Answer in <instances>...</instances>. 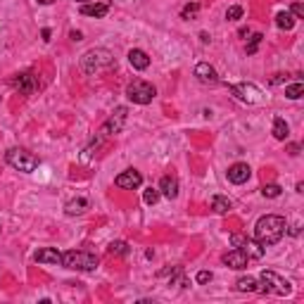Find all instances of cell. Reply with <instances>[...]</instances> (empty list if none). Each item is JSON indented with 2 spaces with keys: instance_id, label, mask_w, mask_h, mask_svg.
Listing matches in <instances>:
<instances>
[{
  "instance_id": "cell-1",
  "label": "cell",
  "mask_w": 304,
  "mask_h": 304,
  "mask_svg": "<svg viewBox=\"0 0 304 304\" xmlns=\"http://www.w3.org/2000/svg\"><path fill=\"white\" fill-rule=\"evenodd\" d=\"M285 219L278 214H266L262 216L259 221H257V226H254V240L257 243H262L264 247L268 245H276V243H281V238L285 235Z\"/></svg>"
},
{
  "instance_id": "cell-2",
  "label": "cell",
  "mask_w": 304,
  "mask_h": 304,
  "mask_svg": "<svg viewBox=\"0 0 304 304\" xmlns=\"http://www.w3.org/2000/svg\"><path fill=\"white\" fill-rule=\"evenodd\" d=\"M112 64H114V57L105 48H93L81 57V69L86 74H98L102 69H109Z\"/></svg>"
},
{
  "instance_id": "cell-3",
  "label": "cell",
  "mask_w": 304,
  "mask_h": 304,
  "mask_svg": "<svg viewBox=\"0 0 304 304\" xmlns=\"http://www.w3.org/2000/svg\"><path fill=\"white\" fill-rule=\"evenodd\" d=\"M100 264V259L90 252H81V250H72L62 254V266L72 268V271H95Z\"/></svg>"
},
{
  "instance_id": "cell-4",
  "label": "cell",
  "mask_w": 304,
  "mask_h": 304,
  "mask_svg": "<svg viewBox=\"0 0 304 304\" xmlns=\"http://www.w3.org/2000/svg\"><path fill=\"white\" fill-rule=\"evenodd\" d=\"M5 160H7V164H10L12 169L24 171V174H31V171L38 166L36 155H31V152H26V150H21V147H12V150H7Z\"/></svg>"
},
{
  "instance_id": "cell-5",
  "label": "cell",
  "mask_w": 304,
  "mask_h": 304,
  "mask_svg": "<svg viewBox=\"0 0 304 304\" xmlns=\"http://www.w3.org/2000/svg\"><path fill=\"white\" fill-rule=\"evenodd\" d=\"M155 95H157L155 86L147 83V81H141V79L126 86V98H128L131 102H136V105H150V102L155 100Z\"/></svg>"
},
{
  "instance_id": "cell-6",
  "label": "cell",
  "mask_w": 304,
  "mask_h": 304,
  "mask_svg": "<svg viewBox=\"0 0 304 304\" xmlns=\"http://www.w3.org/2000/svg\"><path fill=\"white\" fill-rule=\"evenodd\" d=\"M262 292H273V295H290L292 292V287L287 283L285 278H281L278 273H273V271H262Z\"/></svg>"
},
{
  "instance_id": "cell-7",
  "label": "cell",
  "mask_w": 304,
  "mask_h": 304,
  "mask_svg": "<svg viewBox=\"0 0 304 304\" xmlns=\"http://www.w3.org/2000/svg\"><path fill=\"white\" fill-rule=\"evenodd\" d=\"M231 243L233 247H238V250H243L250 259H262L264 257V245L262 243H257V240H252V238H245V235H231Z\"/></svg>"
},
{
  "instance_id": "cell-8",
  "label": "cell",
  "mask_w": 304,
  "mask_h": 304,
  "mask_svg": "<svg viewBox=\"0 0 304 304\" xmlns=\"http://www.w3.org/2000/svg\"><path fill=\"white\" fill-rule=\"evenodd\" d=\"M114 183L119 185V188H124V190H136V188H141L143 185V176H141V171H136V169H126L122 171Z\"/></svg>"
},
{
  "instance_id": "cell-9",
  "label": "cell",
  "mask_w": 304,
  "mask_h": 304,
  "mask_svg": "<svg viewBox=\"0 0 304 304\" xmlns=\"http://www.w3.org/2000/svg\"><path fill=\"white\" fill-rule=\"evenodd\" d=\"M12 86H15L21 95H31V93L38 88V81L31 72H24V74H17V76L12 79Z\"/></svg>"
},
{
  "instance_id": "cell-10",
  "label": "cell",
  "mask_w": 304,
  "mask_h": 304,
  "mask_svg": "<svg viewBox=\"0 0 304 304\" xmlns=\"http://www.w3.org/2000/svg\"><path fill=\"white\" fill-rule=\"evenodd\" d=\"M221 262H223V264H226L228 268H235V271H240V268H247V262H250V257H247V254H245L243 250H238V247H235V250L226 252Z\"/></svg>"
},
{
  "instance_id": "cell-11",
  "label": "cell",
  "mask_w": 304,
  "mask_h": 304,
  "mask_svg": "<svg viewBox=\"0 0 304 304\" xmlns=\"http://www.w3.org/2000/svg\"><path fill=\"white\" fill-rule=\"evenodd\" d=\"M124 122H126V107H117L114 114L109 117V122L102 126V133L105 136H112V133H119L124 128Z\"/></svg>"
},
{
  "instance_id": "cell-12",
  "label": "cell",
  "mask_w": 304,
  "mask_h": 304,
  "mask_svg": "<svg viewBox=\"0 0 304 304\" xmlns=\"http://www.w3.org/2000/svg\"><path fill=\"white\" fill-rule=\"evenodd\" d=\"M252 176V169L245 164V162H238V164H233L231 169H228V181L235 183V185H243V183H247Z\"/></svg>"
},
{
  "instance_id": "cell-13",
  "label": "cell",
  "mask_w": 304,
  "mask_h": 304,
  "mask_svg": "<svg viewBox=\"0 0 304 304\" xmlns=\"http://www.w3.org/2000/svg\"><path fill=\"white\" fill-rule=\"evenodd\" d=\"M231 93L233 95H238L243 102H259V88H254V86H247V83H238V86H231Z\"/></svg>"
},
{
  "instance_id": "cell-14",
  "label": "cell",
  "mask_w": 304,
  "mask_h": 304,
  "mask_svg": "<svg viewBox=\"0 0 304 304\" xmlns=\"http://www.w3.org/2000/svg\"><path fill=\"white\" fill-rule=\"evenodd\" d=\"M38 264H53V266H62V252H57L55 247H43L36 252Z\"/></svg>"
},
{
  "instance_id": "cell-15",
  "label": "cell",
  "mask_w": 304,
  "mask_h": 304,
  "mask_svg": "<svg viewBox=\"0 0 304 304\" xmlns=\"http://www.w3.org/2000/svg\"><path fill=\"white\" fill-rule=\"evenodd\" d=\"M195 76H197V81L200 83H219V76H216V72H214V67L212 64H207V62H200L195 67Z\"/></svg>"
},
{
  "instance_id": "cell-16",
  "label": "cell",
  "mask_w": 304,
  "mask_h": 304,
  "mask_svg": "<svg viewBox=\"0 0 304 304\" xmlns=\"http://www.w3.org/2000/svg\"><path fill=\"white\" fill-rule=\"evenodd\" d=\"M109 12V5L107 2H95V5H81V15L83 17H95V19H100V17H105Z\"/></svg>"
},
{
  "instance_id": "cell-17",
  "label": "cell",
  "mask_w": 304,
  "mask_h": 304,
  "mask_svg": "<svg viewBox=\"0 0 304 304\" xmlns=\"http://www.w3.org/2000/svg\"><path fill=\"white\" fill-rule=\"evenodd\" d=\"M128 62H131L133 69H147V67H150V57H147V53L141 50V48H133V50L128 53Z\"/></svg>"
},
{
  "instance_id": "cell-18",
  "label": "cell",
  "mask_w": 304,
  "mask_h": 304,
  "mask_svg": "<svg viewBox=\"0 0 304 304\" xmlns=\"http://www.w3.org/2000/svg\"><path fill=\"white\" fill-rule=\"evenodd\" d=\"M160 190L164 197L174 200V197L179 195V181L174 179V176H164V179L160 181Z\"/></svg>"
},
{
  "instance_id": "cell-19",
  "label": "cell",
  "mask_w": 304,
  "mask_h": 304,
  "mask_svg": "<svg viewBox=\"0 0 304 304\" xmlns=\"http://www.w3.org/2000/svg\"><path fill=\"white\" fill-rule=\"evenodd\" d=\"M86 209H88V200H86V197H74V200H69V202L64 204V212H67V216L83 214Z\"/></svg>"
},
{
  "instance_id": "cell-20",
  "label": "cell",
  "mask_w": 304,
  "mask_h": 304,
  "mask_svg": "<svg viewBox=\"0 0 304 304\" xmlns=\"http://www.w3.org/2000/svg\"><path fill=\"white\" fill-rule=\"evenodd\" d=\"M235 290H240V292H259V283L252 276H243V278L235 281Z\"/></svg>"
},
{
  "instance_id": "cell-21",
  "label": "cell",
  "mask_w": 304,
  "mask_h": 304,
  "mask_svg": "<svg viewBox=\"0 0 304 304\" xmlns=\"http://www.w3.org/2000/svg\"><path fill=\"white\" fill-rule=\"evenodd\" d=\"M212 209H214L216 214H226V212H231L233 209V202L223 195H214L212 197Z\"/></svg>"
},
{
  "instance_id": "cell-22",
  "label": "cell",
  "mask_w": 304,
  "mask_h": 304,
  "mask_svg": "<svg viewBox=\"0 0 304 304\" xmlns=\"http://www.w3.org/2000/svg\"><path fill=\"white\" fill-rule=\"evenodd\" d=\"M287 136H290V126L285 124V119L276 117V122H273V138L276 141H285Z\"/></svg>"
},
{
  "instance_id": "cell-23",
  "label": "cell",
  "mask_w": 304,
  "mask_h": 304,
  "mask_svg": "<svg viewBox=\"0 0 304 304\" xmlns=\"http://www.w3.org/2000/svg\"><path fill=\"white\" fill-rule=\"evenodd\" d=\"M295 15L292 12H278V17H276V26L278 29H285V31H290L292 26H295Z\"/></svg>"
},
{
  "instance_id": "cell-24",
  "label": "cell",
  "mask_w": 304,
  "mask_h": 304,
  "mask_svg": "<svg viewBox=\"0 0 304 304\" xmlns=\"http://www.w3.org/2000/svg\"><path fill=\"white\" fill-rule=\"evenodd\" d=\"M302 95H304V83H302V81L285 86V98H290V100H300Z\"/></svg>"
},
{
  "instance_id": "cell-25",
  "label": "cell",
  "mask_w": 304,
  "mask_h": 304,
  "mask_svg": "<svg viewBox=\"0 0 304 304\" xmlns=\"http://www.w3.org/2000/svg\"><path fill=\"white\" fill-rule=\"evenodd\" d=\"M200 12V5L197 2H190V5H185L183 10H181V19H193Z\"/></svg>"
},
{
  "instance_id": "cell-26",
  "label": "cell",
  "mask_w": 304,
  "mask_h": 304,
  "mask_svg": "<svg viewBox=\"0 0 304 304\" xmlns=\"http://www.w3.org/2000/svg\"><path fill=\"white\" fill-rule=\"evenodd\" d=\"M281 193H283V190H281V185H276V183H268V185L262 188V195L264 197H278Z\"/></svg>"
},
{
  "instance_id": "cell-27",
  "label": "cell",
  "mask_w": 304,
  "mask_h": 304,
  "mask_svg": "<svg viewBox=\"0 0 304 304\" xmlns=\"http://www.w3.org/2000/svg\"><path fill=\"white\" fill-rule=\"evenodd\" d=\"M109 254H128V245L122 243V240H117V243L109 245Z\"/></svg>"
},
{
  "instance_id": "cell-28",
  "label": "cell",
  "mask_w": 304,
  "mask_h": 304,
  "mask_svg": "<svg viewBox=\"0 0 304 304\" xmlns=\"http://www.w3.org/2000/svg\"><path fill=\"white\" fill-rule=\"evenodd\" d=\"M243 17V7L240 5H233V7H228V12H226V19L228 21H235V19Z\"/></svg>"
},
{
  "instance_id": "cell-29",
  "label": "cell",
  "mask_w": 304,
  "mask_h": 304,
  "mask_svg": "<svg viewBox=\"0 0 304 304\" xmlns=\"http://www.w3.org/2000/svg\"><path fill=\"white\" fill-rule=\"evenodd\" d=\"M143 197H145V202H147V204H155V202L160 200V190H155V188H147Z\"/></svg>"
},
{
  "instance_id": "cell-30",
  "label": "cell",
  "mask_w": 304,
  "mask_h": 304,
  "mask_svg": "<svg viewBox=\"0 0 304 304\" xmlns=\"http://www.w3.org/2000/svg\"><path fill=\"white\" fill-rule=\"evenodd\" d=\"M262 34H254V36L250 38V45H247V55H254L257 53V45H259V43H262Z\"/></svg>"
},
{
  "instance_id": "cell-31",
  "label": "cell",
  "mask_w": 304,
  "mask_h": 304,
  "mask_svg": "<svg viewBox=\"0 0 304 304\" xmlns=\"http://www.w3.org/2000/svg\"><path fill=\"white\" fill-rule=\"evenodd\" d=\"M212 278H214V276H212V271H200V273H197V283H200V285L212 283Z\"/></svg>"
},
{
  "instance_id": "cell-32",
  "label": "cell",
  "mask_w": 304,
  "mask_h": 304,
  "mask_svg": "<svg viewBox=\"0 0 304 304\" xmlns=\"http://www.w3.org/2000/svg\"><path fill=\"white\" fill-rule=\"evenodd\" d=\"M292 15H295V17H300V19L304 17V5H302V2H295V5H292Z\"/></svg>"
},
{
  "instance_id": "cell-33",
  "label": "cell",
  "mask_w": 304,
  "mask_h": 304,
  "mask_svg": "<svg viewBox=\"0 0 304 304\" xmlns=\"http://www.w3.org/2000/svg\"><path fill=\"white\" fill-rule=\"evenodd\" d=\"M69 36H72V41H81V38H83V34H81V31H72Z\"/></svg>"
},
{
  "instance_id": "cell-34",
  "label": "cell",
  "mask_w": 304,
  "mask_h": 304,
  "mask_svg": "<svg viewBox=\"0 0 304 304\" xmlns=\"http://www.w3.org/2000/svg\"><path fill=\"white\" fill-rule=\"evenodd\" d=\"M287 150H290V155H297V152H300V145H290Z\"/></svg>"
},
{
  "instance_id": "cell-35",
  "label": "cell",
  "mask_w": 304,
  "mask_h": 304,
  "mask_svg": "<svg viewBox=\"0 0 304 304\" xmlns=\"http://www.w3.org/2000/svg\"><path fill=\"white\" fill-rule=\"evenodd\" d=\"M43 41H45V43L50 41V29H43Z\"/></svg>"
},
{
  "instance_id": "cell-36",
  "label": "cell",
  "mask_w": 304,
  "mask_h": 304,
  "mask_svg": "<svg viewBox=\"0 0 304 304\" xmlns=\"http://www.w3.org/2000/svg\"><path fill=\"white\" fill-rule=\"evenodd\" d=\"M53 2H57V0H38V5H53Z\"/></svg>"
},
{
  "instance_id": "cell-37",
  "label": "cell",
  "mask_w": 304,
  "mask_h": 304,
  "mask_svg": "<svg viewBox=\"0 0 304 304\" xmlns=\"http://www.w3.org/2000/svg\"><path fill=\"white\" fill-rule=\"evenodd\" d=\"M79 2H86V0H79Z\"/></svg>"
}]
</instances>
